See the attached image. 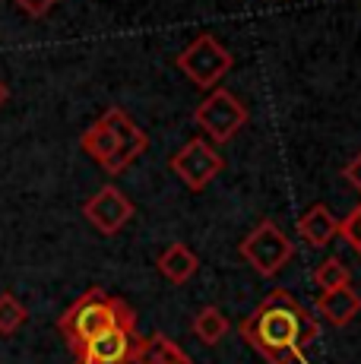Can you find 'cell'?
Returning <instances> with one entry per match:
<instances>
[{"label":"cell","instance_id":"13","mask_svg":"<svg viewBox=\"0 0 361 364\" xmlns=\"http://www.w3.org/2000/svg\"><path fill=\"white\" fill-rule=\"evenodd\" d=\"M134 364H193V361H190V355L180 352L178 342H171L168 336L156 333V336H149V339L140 342Z\"/></svg>","mask_w":361,"mask_h":364},{"label":"cell","instance_id":"4","mask_svg":"<svg viewBox=\"0 0 361 364\" xmlns=\"http://www.w3.org/2000/svg\"><path fill=\"white\" fill-rule=\"evenodd\" d=\"M241 257L251 263V269L263 279H273L286 269V263L295 257V244L273 219H263L251 235L241 241Z\"/></svg>","mask_w":361,"mask_h":364},{"label":"cell","instance_id":"18","mask_svg":"<svg viewBox=\"0 0 361 364\" xmlns=\"http://www.w3.org/2000/svg\"><path fill=\"white\" fill-rule=\"evenodd\" d=\"M339 235H343L345 241L352 244V250L361 257V206L352 209V213L345 215L343 222H339Z\"/></svg>","mask_w":361,"mask_h":364},{"label":"cell","instance_id":"15","mask_svg":"<svg viewBox=\"0 0 361 364\" xmlns=\"http://www.w3.org/2000/svg\"><path fill=\"white\" fill-rule=\"evenodd\" d=\"M80 146H82V152H86V156H92L99 165L108 162V159L114 156V136H111V130L102 121H95L92 127L82 133Z\"/></svg>","mask_w":361,"mask_h":364},{"label":"cell","instance_id":"20","mask_svg":"<svg viewBox=\"0 0 361 364\" xmlns=\"http://www.w3.org/2000/svg\"><path fill=\"white\" fill-rule=\"evenodd\" d=\"M343 178H345V181H349V184H352V187H355V191H361V152H358V156H355V159H352V162H349V165H345V168H343Z\"/></svg>","mask_w":361,"mask_h":364},{"label":"cell","instance_id":"3","mask_svg":"<svg viewBox=\"0 0 361 364\" xmlns=\"http://www.w3.org/2000/svg\"><path fill=\"white\" fill-rule=\"evenodd\" d=\"M175 67L193 82V86L210 89V92H212V89L219 86L222 76L232 70V51L222 45L216 35L203 32V35H197V38H193L190 45L178 54Z\"/></svg>","mask_w":361,"mask_h":364},{"label":"cell","instance_id":"6","mask_svg":"<svg viewBox=\"0 0 361 364\" xmlns=\"http://www.w3.org/2000/svg\"><path fill=\"white\" fill-rule=\"evenodd\" d=\"M222 168H225V162H222L219 149L203 136H193L190 143H184L175 156H171V171H175L193 193L203 191Z\"/></svg>","mask_w":361,"mask_h":364},{"label":"cell","instance_id":"19","mask_svg":"<svg viewBox=\"0 0 361 364\" xmlns=\"http://www.w3.org/2000/svg\"><path fill=\"white\" fill-rule=\"evenodd\" d=\"M13 4L19 6V10L26 13V16H32V19H41V16H48V10H51L58 0H13Z\"/></svg>","mask_w":361,"mask_h":364},{"label":"cell","instance_id":"2","mask_svg":"<svg viewBox=\"0 0 361 364\" xmlns=\"http://www.w3.org/2000/svg\"><path fill=\"white\" fill-rule=\"evenodd\" d=\"M111 326H136V317L121 298L102 289H89L86 295H80L70 304V311H64V317L58 320V330L70 342L73 352Z\"/></svg>","mask_w":361,"mask_h":364},{"label":"cell","instance_id":"17","mask_svg":"<svg viewBox=\"0 0 361 364\" xmlns=\"http://www.w3.org/2000/svg\"><path fill=\"white\" fill-rule=\"evenodd\" d=\"M26 320H29V314L19 304V298L4 291V295H0V336H13Z\"/></svg>","mask_w":361,"mask_h":364},{"label":"cell","instance_id":"14","mask_svg":"<svg viewBox=\"0 0 361 364\" xmlns=\"http://www.w3.org/2000/svg\"><path fill=\"white\" fill-rule=\"evenodd\" d=\"M228 330H232V323H228V317L219 311V307H203V311L193 317V333H197V339L206 342V346L222 342Z\"/></svg>","mask_w":361,"mask_h":364},{"label":"cell","instance_id":"7","mask_svg":"<svg viewBox=\"0 0 361 364\" xmlns=\"http://www.w3.org/2000/svg\"><path fill=\"white\" fill-rule=\"evenodd\" d=\"M99 121L105 124L111 130V136H114V156H111L108 162H102V168H105V174L117 178V174L127 171V165L134 162V159H140L143 152L149 149V136L136 127L134 117H130L124 108L105 111V117H99Z\"/></svg>","mask_w":361,"mask_h":364},{"label":"cell","instance_id":"1","mask_svg":"<svg viewBox=\"0 0 361 364\" xmlns=\"http://www.w3.org/2000/svg\"><path fill=\"white\" fill-rule=\"evenodd\" d=\"M238 333L266 364H291L317 339V320L286 289H273L241 320Z\"/></svg>","mask_w":361,"mask_h":364},{"label":"cell","instance_id":"10","mask_svg":"<svg viewBox=\"0 0 361 364\" xmlns=\"http://www.w3.org/2000/svg\"><path fill=\"white\" fill-rule=\"evenodd\" d=\"M158 272H162V279H168L171 285H184V282H190L193 276H197V269H200V260H197V254H193L187 244H168V247L158 254Z\"/></svg>","mask_w":361,"mask_h":364},{"label":"cell","instance_id":"8","mask_svg":"<svg viewBox=\"0 0 361 364\" xmlns=\"http://www.w3.org/2000/svg\"><path fill=\"white\" fill-rule=\"evenodd\" d=\"M136 326H111V330L92 336L82 348H76V364H134L140 348Z\"/></svg>","mask_w":361,"mask_h":364},{"label":"cell","instance_id":"11","mask_svg":"<svg viewBox=\"0 0 361 364\" xmlns=\"http://www.w3.org/2000/svg\"><path fill=\"white\" fill-rule=\"evenodd\" d=\"M298 235H301L311 247H326V244L339 235V219L330 213V206L314 203V206L298 219Z\"/></svg>","mask_w":361,"mask_h":364},{"label":"cell","instance_id":"9","mask_svg":"<svg viewBox=\"0 0 361 364\" xmlns=\"http://www.w3.org/2000/svg\"><path fill=\"white\" fill-rule=\"evenodd\" d=\"M82 215L89 219V225L99 228L102 235H117L130 219H134V203L124 197V191H117L114 184H105L102 191H95L82 206Z\"/></svg>","mask_w":361,"mask_h":364},{"label":"cell","instance_id":"16","mask_svg":"<svg viewBox=\"0 0 361 364\" xmlns=\"http://www.w3.org/2000/svg\"><path fill=\"white\" fill-rule=\"evenodd\" d=\"M314 285L320 291H333V289H345L352 285V272L339 257H326V260L314 269Z\"/></svg>","mask_w":361,"mask_h":364},{"label":"cell","instance_id":"5","mask_svg":"<svg viewBox=\"0 0 361 364\" xmlns=\"http://www.w3.org/2000/svg\"><path fill=\"white\" fill-rule=\"evenodd\" d=\"M193 121L200 124V130L212 139V143H228L241 127L247 124V108L238 102V95L228 89H212L203 102L193 111Z\"/></svg>","mask_w":361,"mask_h":364},{"label":"cell","instance_id":"12","mask_svg":"<svg viewBox=\"0 0 361 364\" xmlns=\"http://www.w3.org/2000/svg\"><path fill=\"white\" fill-rule=\"evenodd\" d=\"M317 311H320L323 320H330L333 326H349L352 320L358 317V311H361V295L352 289V285L323 291L320 301H317Z\"/></svg>","mask_w":361,"mask_h":364},{"label":"cell","instance_id":"21","mask_svg":"<svg viewBox=\"0 0 361 364\" xmlns=\"http://www.w3.org/2000/svg\"><path fill=\"white\" fill-rule=\"evenodd\" d=\"M6 95H10V92H6V86H4V82H0V105L6 102Z\"/></svg>","mask_w":361,"mask_h":364}]
</instances>
